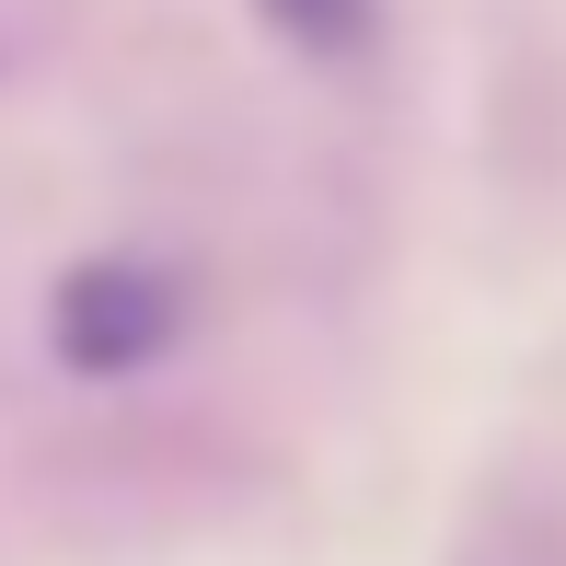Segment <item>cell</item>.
Listing matches in <instances>:
<instances>
[{
	"label": "cell",
	"instance_id": "1",
	"mask_svg": "<svg viewBox=\"0 0 566 566\" xmlns=\"http://www.w3.org/2000/svg\"><path fill=\"white\" fill-rule=\"evenodd\" d=\"M46 336H59V358L82 381H116V370H139V358L174 347V290L150 266H116V254H105V266H70Z\"/></svg>",
	"mask_w": 566,
	"mask_h": 566
}]
</instances>
